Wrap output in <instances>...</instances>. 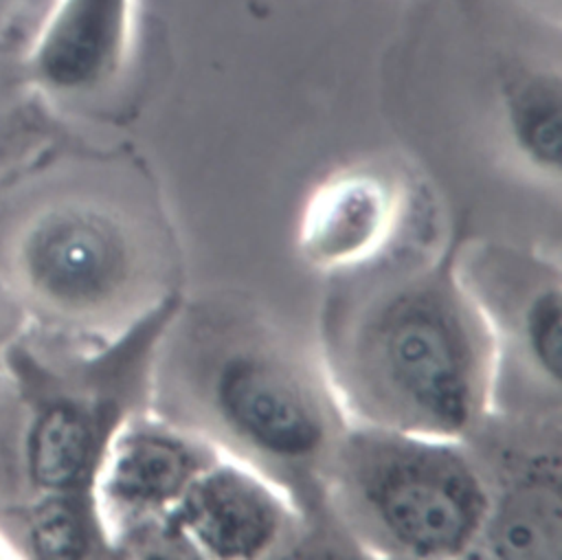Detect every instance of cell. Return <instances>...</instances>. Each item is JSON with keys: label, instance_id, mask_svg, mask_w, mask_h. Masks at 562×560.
I'll return each instance as SVG.
<instances>
[{"label": "cell", "instance_id": "obj_11", "mask_svg": "<svg viewBox=\"0 0 562 560\" xmlns=\"http://www.w3.org/2000/svg\"><path fill=\"white\" fill-rule=\"evenodd\" d=\"M136 0H55L24 59L22 79L55 105H86L127 70Z\"/></svg>", "mask_w": 562, "mask_h": 560}, {"label": "cell", "instance_id": "obj_7", "mask_svg": "<svg viewBox=\"0 0 562 560\" xmlns=\"http://www.w3.org/2000/svg\"><path fill=\"white\" fill-rule=\"evenodd\" d=\"M485 479L487 516L474 558L562 556V417L490 411L463 437Z\"/></svg>", "mask_w": 562, "mask_h": 560}, {"label": "cell", "instance_id": "obj_6", "mask_svg": "<svg viewBox=\"0 0 562 560\" xmlns=\"http://www.w3.org/2000/svg\"><path fill=\"white\" fill-rule=\"evenodd\" d=\"M457 275L476 305L494 354L492 408L562 417V268L538 248L470 239Z\"/></svg>", "mask_w": 562, "mask_h": 560}, {"label": "cell", "instance_id": "obj_12", "mask_svg": "<svg viewBox=\"0 0 562 560\" xmlns=\"http://www.w3.org/2000/svg\"><path fill=\"white\" fill-rule=\"evenodd\" d=\"M501 132L509 156L542 184H560L562 79L558 68L529 66L501 86Z\"/></svg>", "mask_w": 562, "mask_h": 560}, {"label": "cell", "instance_id": "obj_13", "mask_svg": "<svg viewBox=\"0 0 562 560\" xmlns=\"http://www.w3.org/2000/svg\"><path fill=\"white\" fill-rule=\"evenodd\" d=\"M26 329V318L13 299L0 288V367L13 340Z\"/></svg>", "mask_w": 562, "mask_h": 560}, {"label": "cell", "instance_id": "obj_8", "mask_svg": "<svg viewBox=\"0 0 562 560\" xmlns=\"http://www.w3.org/2000/svg\"><path fill=\"white\" fill-rule=\"evenodd\" d=\"M220 452L151 408L112 439L94 481V507L112 558H176L165 523Z\"/></svg>", "mask_w": 562, "mask_h": 560}, {"label": "cell", "instance_id": "obj_5", "mask_svg": "<svg viewBox=\"0 0 562 560\" xmlns=\"http://www.w3.org/2000/svg\"><path fill=\"white\" fill-rule=\"evenodd\" d=\"M325 501L360 558L470 560L487 516L465 439L351 422L331 455Z\"/></svg>", "mask_w": 562, "mask_h": 560}, {"label": "cell", "instance_id": "obj_3", "mask_svg": "<svg viewBox=\"0 0 562 560\" xmlns=\"http://www.w3.org/2000/svg\"><path fill=\"white\" fill-rule=\"evenodd\" d=\"M182 292L103 343L26 327L0 367V538L11 558H112L94 481L123 424L149 408L158 338Z\"/></svg>", "mask_w": 562, "mask_h": 560}, {"label": "cell", "instance_id": "obj_14", "mask_svg": "<svg viewBox=\"0 0 562 560\" xmlns=\"http://www.w3.org/2000/svg\"><path fill=\"white\" fill-rule=\"evenodd\" d=\"M4 86H7V79L0 75V94H2V88H4Z\"/></svg>", "mask_w": 562, "mask_h": 560}, {"label": "cell", "instance_id": "obj_4", "mask_svg": "<svg viewBox=\"0 0 562 560\" xmlns=\"http://www.w3.org/2000/svg\"><path fill=\"white\" fill-rule=\"evenodd\" d=\"M0 288L31 329L77 343L116 338L180 292L156 193L99 165H2Z\"/></svg>", "mask_w": 562, "mask_h": 560}, {"label": "cell", "instance_id": "obj_9", "mask_svg": "<svg viewBox=\"0 0 562 560\" xmlns=\"http://www.w3.org/2000/svg\"><path fill=\"white\" fill-rule=\"evenodd\" d=\"M176 558H305L307 527L268 477L217 455L189 483L165 523Z\"/></svg>", "mask_w": 562, "mask_h": 560}, {"label": "cell", "instance_id": "obj_10", "mask_svg": "<svg viewBox=\"0 0 562 560\" xmlns=\"http://www.w3.org/2000/svg\"><path fill=\"white\" fill-rule=\"evenodd\" d=\"M428 213L424 195L402 173L382 165L347 167L310 193L296 248L325 277L349 272L391 250Z\"/></svg>", "mask_w": 562, "mask_h": 560}, {"label": "cell", "instance_id": "obj_2", "mask_svg": "<svg viewBox=\"0 0 562 560\" xmlns=\"http://www.w3.org/2000/svg\"><path fill=\"white\" fill-rule=\"evenodd\" d=\"M428 213L378 259L327 277L318 360L351 424L468 437L492 408L487 327Z\"/></svg>", "mask_w": 562, "mask_h": 560}, {"label": "cell", "instance_id": "obj_1", "mask_svg": "<svg viewBox=\"0 0 562 560\" xmlns=\"http://www.w3.org/2000/svg\"><path fill=\"white\" fill-rule=\"evenodd\" d=\"M149 408L277 483L305 520V558L358 556L325 501L349 419L318 354L259 305L233 292L182 296L156 345Z\"/></svg>", "mask_w": 562, "mask_h": 560}]
</instances>
